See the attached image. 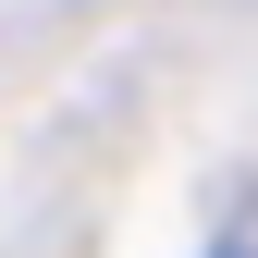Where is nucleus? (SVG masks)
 I'll use <instances>...</instances> for the list:
<instances>
[{"instance_id": "nucleus-1", "label": "nucleus", "mask_w": 258, "mask_h": 258, "mask_svg": "<svg viewBox=\"0 0 258 258\" xmlns=\"http://www.w3.org/2000/svg\"><path fill=\"white\" fill-rule=\"evenodd\" d=\"M197 258H258V234H246V221H221V234H209Z\"/></svg>"}]
</instances>
